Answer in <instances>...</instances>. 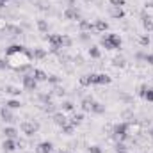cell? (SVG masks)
Listing matches in <instances>:
<instances>
[{"mask_svg": "<svg viewBox=\"0 0 153 153\" xmlns=\"http://www.w3.org/2000/svg\"><path fill=\"white\" fill-rule=\"evenodd\" d=\"M71 45H73V39L66 34H62V48H70Z\"/></svg>", "mask_w": 153, "mask_h": 153, "instance_id": "obj_31", "label": "cell"}, {"mask_svg": "<svg viewBox=\"0 0 153 153\" xmlns=\"http://www.w3.org/2000/svg\"><path fill=\"white\" fill-rule=\"evenodd\" d=\"M20 128H22V132L27 135V137H32V135H36L39 130V125L36 121H23L22 125H20Z\"/></svg>", "mask_w": 153, "mask_h": 153, "instance_id": "obj_4", "label": "cell"}, {"mask_svg": "<svg viewBox=\"0 0 153 153\" xmlns=\"http://www.w3.org/2000/svg\"><path fill=\"white\" fill-rule=\"evenodd\" d=\"M64 18H66V20H71V22H80V20H82V14H80V11L76 9L75 5H70V7L64 11Z\"/></svg>", "mask_w": 153, "mask_h": 153, "instance_id": "obj_8", "label": "cell"}, {"mask_svg": "<svg viewBox=\"0 0 153 153\" xmlns=\"http://www.w3.org/2000/svg\"><path fill=\"white\" fill-rule=\"evenodd\" d=\"M52 119H53V123H55L57 126H64L66 123H70V119L66 117V114H64V112H53Z\"/></svg>", "mask_w": 153, "mask_h": 153, "instance_id": "obj_10", "label": "cell"}, {"mask_svg": "<svg viewBox=\"0 0 153 153\" xmlns=\"http://www.w3.org/2000/svg\"><path fill=\"white\" fill-rule=\"evenodd\" d=\"M43 111H45V112H52V114H53V112H55V103H53V102L43 103Z\"/></svg>", "mask_w": 153, "mask_h": 153, "instance_id": "obj_30", "label": "cell"}, {"mask_svg": "<svg viewBox=\"0 0 153 153\" xmlns=\"http://www.w3.org/2000/svg\"><path fill=\"white\" fill-rule=\"evenodd\" d=\"M46 82H50V84H53V85H57V84L61 82V78H59L57 75H48V80H46Z\"/></svg>", "mask_w": 153, "mask_h": 153, "instance_id": "obj_34", "label": "cell"}, {"mask_svg": "<svg viewBox=\"0 0 153 153\" xmlns=\"http://www.w3.org/2000/svg\"><path fill=\"white\" fill-rule=\"evenodd\" d=\"M143 27H144V30H146L148 34H152L153 32V18H150V16H143Z\"/></svg>", "mask_w": 153, "mask_h": 153, "instance_id": "obj_17", "label": "cell"}, {"mask_svg": "<svg viewBox=\"0 0 153 153\" xmlns=\"http://www.w3.org/2000/svg\"><path fill=\"white\" fill-rule=\"evenodd\" d=\"M62 112H73L75 111V103L73 102H70V100H66V102H62Z\"/></svg>", "mask_w": 153, "mask_h": 153, "instance_id": "obj_25", "label": "cell"}, {"mask_svg": "<svg viewBox=\"0 0 153 153\" xmlns=\"http://www.w3.org/2000/svg\"><path fill=\"white\" fill-rule=\"evenodd\" d=\"M150 87L146 85V84H143V85H139V89H137V93H139V96H143L144 98V94H146V91H148Z\"/></svg>", "mask_w": 153, "mask_h": 153, "instance_id": "obj_35", "label": "cell"}, {"mask_svg": "<svg viewBox=\"0 0 153 153\" xmlns=\"http://www.w3.org/2000/svg\"><path fill=\"white\" fill-rule=\"evenodd\" d=\"M91 103H93V98H84L82 100V111L91 112Z\"/></svg>", "mask_w": 153, "mask_h": 153, "instance_id": "obj_29", "label": "cell"}, {"mask_svg": "<svg viewBox=\"0 0 153 153\" xmlns=\"http://www.w3.org/2000/svg\"><path fill=\"white\" fill-rule=\"evenodd\" d=\"M5 107H7V109H11V111H16V109H20V107H22V102H18V100H9V102L5 103Z\"/></svg>", "mask_w": 153, "mask_h": 153, "instance_id": "obj_27", "label": "cell"}, {"mask_svg": "<svg viewBox=\"0 0 153 153\" xmlns=\"http://www.w3.org/2000/svg\"><path fill=\"white\" fill-rule=\"evenodd\" d=\"M82 121H84V114H82V112H78V114L75 112V114L70 117V123H71L73 126H78V125H80Z\"/></svg>", "mask_w": 153, "mask_h": 153, "instance_id": "obj_22", "label": "cell"}, {"mask_svg": "<svg viewBox=\"0 0 153 153\" xmlns=\"http://www.w3.org/2000/svg\"><path fill=\"white\" fill-rule=\"evenodd\" d=\"M89 80H91V85H105V84L112 82V78L105 73H91Z\"/></svg>", "mask_w": 153, "mask_h": 153, "instance_id": "obj_5", "label": "cell"}, {"mask_svg": "<svg viewBox=\"0 0 153 153\" xmlns=\"http://www.w3.org/2000/svg\"><path fill=\"white\" fill-rule=\"evenodd\" d=\"M61 132H62L64 135H73V134H75V126H73L71 123H66L64 126H61Z\"/></svg>", "mask_w": 153, "mask_h": 153, "instance_id": "obj_23", "label": "cell"}, {"mask_svg": "<svg viewBox=\"0 0 153 153\" xmlns=\"http://www.w3.org/2000/svg\"><path fill=\"white\" fill-rule=\"evenodd\" d=\"M112 7H123L125 5V0H109Z\"/></svg>", "mask_w": 153, "mask_h": 153, "instance_id": "obj_37", "label": "cell"}, {"mask_svg": "<svg viewBox=\"0 0 153 153\" xmlns=\"http://www.w3.org/2000/svg\"><path fill=\"white\" fill-rule=\"evenodd\" d=\"M9 66H7V61L5 59H0V70H7Z\"/></svg>", "mask_w": 153, "mask_h": 153, "instance_id": "obj_42", "label": "cell"}, {"mask_svg": "<svg viewBox=\"0 0 153 153\" xmlns=\"http://www.w3.org/2000/svg\"><path fill=\"white\" fill-rule=\"evenodd\" d=\"M5 93L7 94H13V96H20L22 94L20 87H14V85H5Z\"/></svg>", "mask_w": 153, "mask_h": 153, "instance_id": "obj_26", "label": "cell"}, {"mask_svg": "<svg viewBox=\"0 0 153 153\" xmlns=\"http://www.w3.org/2000/svg\"><path fill=\"white\" fill-rule=\"evenodd\" d=\"M150 135H152V139H153V128H152V130H150Z\"/></svg>", "mask_w": 153, "mask_h": 153, "instance_id": "obj_45", "label": "cell"}, {"mask_svg": "<svg viewBox=\"0 0 153 153\" xmlns=\"http://www.w3.org/2000/svg\"><path fill=\"white\" fill-rule=\"evenodd\" d=\"M7 2H9V0H0V9H4V7L7 5Z\"/></svg>", "mask_w": 153, "mask_h": 153, "instance_id": "obj_43", "label": "cell"}, {"mask_svg": "<svg viewBox=\"0 0 153 153\" xmlns=\"http://www.w3.org/2000/svg\"><path fill=\"white\" fill-rule=\"evenodd\" d=\"M59 153H64V152H59Z\"/></svg>", "mask_w": 153, "mask_h": 153, "instance_id": "obj_46", "label": "cell"}, {"mask_svg": "<svg viewBox=\"0 0 153 153\" xmlns=\"http://www.w3.org/2000/svg\"><path fill=\"white\" fill-rule=\"evenodd\" d=\"M38 29L39 32H48V23L45 20H38Z\"/></svg>", "mask_w": 153, "mask_h": 153, "instance_id": "obj_32", "label": "cell"}, {"mask_svg": "<svg viewBox=\"0 0 153 153\" xmlns=\"http://www.w3.org/2000/svg\"><path fill=\"white\" fill-rule=\"evenodd\" d=\"M5 27H7L5 18H0V32H4V30H5Z\"/></svg>", "mask_w": 153, "mask_h": 153, "instance_id": "obj_41", "label": "cell"}, {"mask_svg": "<svg viewBox=\"0 0 153 153\" xmlns=\"http://www.w3.org/2000/svg\"><path fill=\"white\" fill-rule=\"evenodd\" d=\"M150 41H152V39H150L148 34H144V36H141V38H139V43H141L143 46H148V45H150Z\"/></svg>", "mask_w": 153, "mask_h": 153, "instance_id": "obj_33", "label": "cell"}, {"mask_svg": "<svg viewBox=\"0 0 153 153\" xmlns=\"http://www.w3.org/2000/svg\"><path fill=\"white\" fill-rule=\"evenodd\" d=\"M94 29H96V32H105V30H109V23L105 20H96Z\"/></svg>", "mask_w": 153, "mask_h": 153, "instance_id": "obj_20", "label": "cell"}, {"mask_svg": "<svg viewBox=\"0 0 153 153\" xmlns=\"http://www.w3.org/2000/svg\"><path fill=\"white\" fill-rule=\"evenodd\" d=\"M78 27H80L82 32H93V34H96L94 25H93L91 22H87V20H80V22H78Z\"/></svg>", "mask_w": 153, "mask_h": 153, "instance_id": "obj_12", "label": "cell"}, {"mask_svg": "<svg viewBox=\"0 0 153 153\" xmlns=\"http://www.w3.org/2000/svg\"><path fill=\"white\" fill-rule=\"evenodd\" d=\"M0 116H2V119H4L5 123H13V121H16V119H14V114H13V111L7 109V107H2V109H0Z\"/></svg>", "mask_w": 153, "mask_h": 153, "instance_id": "obj_14", "label": "cell"}, {"mask_svg": "<svg viewBox=\"0 0 153 153\" xmlns=\"http://www.w3.org/2000/svg\"><path fill=\"white\" fill-rule=\"evenodd\" d=\"M5 61L11 70L25 73V71H32L30 66L34 62V55L32 50H29L23 45H11L5 48Z\"/></svg>", "mask_w": 153, "mask_h": 153, "instance_id": "obj_1", "label": "cell"}, {"mask_svg": "<svg viewBox=\"0 0 153 153\" xmlns=\"http://www.w3.org/2000/svg\"><path fill=\"white\" fill-rule=\"evenodd\" d=\"M5 34H9V36H13V38H16V36H22V27H18V25H11V23H7V27H5V30H4Z\"/></svg>", "mask_w": 153, "mask_h": 153, "instance_id": "obj_13", "label": "cell"}, {"mask_svg": "<svg viewBox=\"0 0 153 153\" xmlns=\"http://www.w3.org/2000/svg\"><path fill=\"white\" fill-rule=\"evenodd\" d=\"M109 14L112 16V18H116V20H121L123 16H125V11H123V7H109Z\"/></svg>", "mask_w": 153, "mask_h": 153, "instance_id": "obj_15", "label": "cell"}, {"mask_svg": "<svg viewBox=\"0 0 153 153\" xmlns=\"http://www.w3.org/2000/svg\"><path fill=\"white\" fill-rule=\"evenodd\" d=\"M16 148H18V141H16V139H7V137H5V141L2 143V150L5 153L14 152Z\"/></svg>", "mask_w": 153, "mask_h": 153, "instance_id": "obj_9", "label": "cell"}, {"mask_svg": "<svg viewBox=\"0 0 153 153\" xmlns=\"http://www.w3.org/2000/svg\"><path fill=\"white\" fill-rule=\"evenodd\" d=\"M144 100H146V102H153V89H148V91H146Z\"/></svg>", "mask_w": 153, "mask_h": 153, "instance_id": "obj_39", "label": "cell"}, {"mask_svg": "<svg viewBox=\"0 0 153 153\" xmlns=\"http://www.w3.org/2000/svg\"><path fill=\"white\" fill-rule=\"evenodd\" d=\"M4 135H5L7 139H16V137H18V130H16L14 126H5V128H4Z\"/></svg>", "mask_w": 153, "mask_h": 153, "instance_id": "obj_19", "label": "cell"}, {"mask_svg": "<svg viewBox=\"0 0 153 153\" xmlns=\"http://www.w3.org/2000/svg\"><path fill=\"white\" fill-rule=\"evenodd\" d=\"M46 39L50 43V50L52 52H59L62 48V34H50Z\"/></svg>", "mask_w": 153, "mask_h": 153, "instance_id": "obj_6", "label": "cell"}, {"mask_svg": "<svg viewBox=\"0 0 153 153\" xmlns=\"http://www.w3.org/2000/svg\"><path fill=\"white\" fill-rule=\"evenodd\" d=\"M112 66H114V68H125V66H126L125 57H121V55L114 57V59H112Z\"/></svg>", "mask_w": 153, "mask_h": 153, "instance_id": "obj_24", "label": "cell"}, {"mask_svg": "<svg viewBox=\"0 0 153 153\" xmlns=\"http://www.w3.org/2000/svg\"><path fill=\"white\" fill-rule=\"evenodd\" d=\"M112 137L116 141H126L128 139V123H117V125H114Z\"/></svg>", "mask_w": 153, "mask_h": 153, "instance_id": "obj_3", "label": "cell"}, {"mask_svg": "<svg viewBox=\"0 0 153 153\" xmlns=\"http://www.w3.org/2000/svg\"><path fill=\"white\" fill-rule=\"evenodd\" d=\"M52 150H53V144L50 141H43L36 146V153H52Z\"/></svg>", "mask_w": 153, "mask_h": 153, "instance_id": "obj_11", "label": "cell"}, {"mask_svg": "<svg viewBox=\"0 0 153 153\" xmlns=\"http://www.w3.org/2000/svg\"><path fill=\"white\" fill-rule=\"evenodd\" d=\"M87 150H89V153H103V150H102L98 144H93V146H89Z\"/></svg>", "mask_w": 153, "mask_h": 153, "instance_id": "obj_36", "label": "cell"}, {"mask_svg": "<svg viewBox=\"0 0 153 153\" xmlns=\"http://www.w3.org/2000/svg\"><path fill=\"white\" fill-rule=\"evenodd\" d=\"M100 45L105 50H119L121 48V38L117 34H107L100 39Z\"/></svg>", "mask_w": 153, "mask_h": 153, "instance_id": "obj_2", "label": "cell"}, {"mask_svg": "<svg viewBox=\"0 0 153 153\" xmlns=\"http://www.w3.org/2000/svg\"><path fill=\"white\" fill-rule=\"evenodd\" d=\"M30 75L34 76L38 82H46V80H48V75H46L43 70H38V68H36V70H32V71H30Z\"/></svg>", "mask_w": 153, "mask_h": 153, "instance_id": "obj_16", "label": "cell"}, {"mask_svg": "<svg viewBox=\"0 0 153 153\" xmlns=\"http://www.w3.org/2000/svg\"><path fill=\"white\" fill-rule=\"evenodd\" d=\"M53 94H55V96H64V94H66V91H64V89H61V87H55V89H53Z\"/></svg>", "mask_w": 153, "mask_h": 153, "instance_id": "obj_40", "label": "cell"}, {"mask_svg": "<svg viewBox=\"0 0 153 153\" xmlns=\"http://www.w3.org/2000/svg\"><path fill=\"white\" fill-rule=\"evenodd\" d=\"M22 84H23V89L25 91H36L39 82L30 73H27V75H23V78H22Z\"/></svg>", "mask_w": 153, "mask_h": 153, "instance_id": "obj_7", "label": "cell"}, {"mask_svg": "<svg viewBox=\"0 0 153 153\" xmlns=\"http://www.w3.org/2000/svg\"><path fill=\"white\" fill-rule=\"evenodd\" d=\"M89 55H91L93 59H100V57H102V52H100L98 46H91V48H89Z\"/></svg>", "mask_w": 153, "mask_h": 153, "instance_id": "obj_28", "label": "cell"}, {"mask_svg": "<svg viewBox=\"0 0 153 153\" xmlns=\"http://www.w3.org/2000/svg\"><path fill=\"white\" fill-rule=\"evenodd\" d=\"M143 61H144V62H148V64H152V66H153V53H144Z\"/></svg>", "mask_w": 153, "mask_h": 153, "instance_id": "obj_38", "label": "cell"}, {"mask_svg": "<svg viewBox=\"0 0 153 153\" xmlns=\"http://www.w3.org/2000/svg\"><path fill=\"white\" fill-rule=\"evenodd\" d=\"M32 55H34L36 61H43L48 53H46V50H43V48H34V50H32Z\"/></svg>", "mask_w": 153, "mask_h": 153, "instance_id": "obj_21", "label": "cell"}, {"mask_svg": "<svg viewBox=\"0 0 153 153\" xmlns=\"http://www.w3.org/2000/svg\"><path fill=\"white\" fill-rule=\"evenodd\" d=\"M91 112H93V114H103V112H105V105H102V103H98V102L93 100V103H91Z\"/></svg>", "mask_w": 153, "mask_h": 153, "instance_id": "obj_18", "label": "cell"}, {"mask_svg": "<svg viewBox=\"0 0 153 153\" xmlns=\"http://www.w3.org/2000/svg\"><path fill=\"white\" fill-rule=\"evenodd\" d=\"M0 109H2V107H0Z\"/></svg>", "mask_w": 153, "mask_h": 153, "instance_id": "obj_47", "label": "cell"}, {"mask_svg": "<svg viewBox=\"0 0 153 153\" xmlns=\"http://www.w3.org/2000/svg\"><path fill=\"white\" fill-rule=\"evenodd\" d=\"M116 153H126V150H121V152H116Z\"/></svg>", "mask_w": 153, "mask_h": 153, "instance_id": "obj_44", "label": "cell"}]
</instances>
